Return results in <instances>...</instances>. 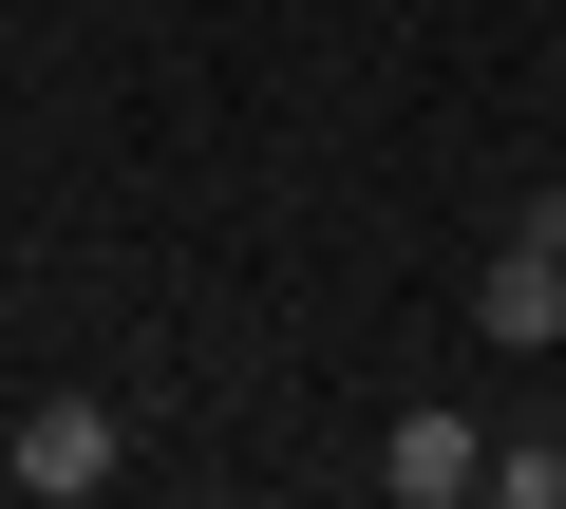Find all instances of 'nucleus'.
Listing matches in <instances>:
<instances>
[{"instance_id": "nucleus-1", "label": "nucleus", "mask_w": 566, "mask_h": 509, "mask_svg": "<svg viewBox=\"0 0 566 509\" xmlns=\"http://www.w3.org/2000/svg\"><path fill=\"white\" fill-rule=\"evenodd\" d=\"M472 321H491L510 359H547V340H566V208H510V245L472 265Z\"/></svg>"}, {"instance_id": "nucleus-4", "label": "nucleus", "mask_w": 566, "mask_h": 509, "mask_svg": "<svg viewBox=\"0 0 566 509\" xmlns=\"http://www.w3.org/2000/svg\"><path fill=\"white\" fill-rule=\"evenodd\" d=\"M491 490L510 509H566V434H491Z\"/></svg>"}, {"instance_id": "nucleus-3", "label": "nucleus", "mask_w": 566, "mask_h": 509, "mask_svg": "<svg viewBox=\"0 0 566 509\" xmlns=\"http://www.w3.org/2000/svg\"><path fill=\"white\" fill-rule=\"evenodd\" d=\"M378 490H397V509H453V490H491V434H472V415H397V434H378Z\"/></svg>"}, {"instance_id": "nucleus-2", "label": "nucleus", "mask_w": 566, "mask_h": 509, "mask_svg": "<svg viewBox=\"0 0 566 509\" xmlns=\"http://www.w3.org/2000/svg\"><path fill=\"white\" fill-rule=\"evenodd\" d=\"M0 471H20L39 509H76V490H114V396H39V415H20V453H0Z\"/></svg>"}]
</instances>
